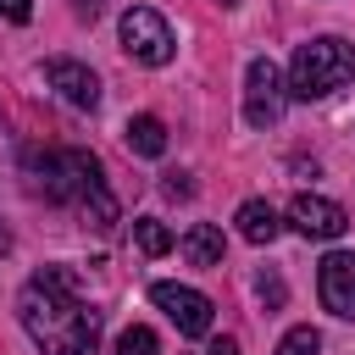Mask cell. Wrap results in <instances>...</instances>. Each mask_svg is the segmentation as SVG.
<instances>
[{
    "label": "cell",
    "mask_w": 355,
    "mask_h": 355,
    "mask_svg": "<svg viewBox=\"0 0 355 355\" xmlns=\"http://www.w3.org/2000/svg\"><path fill=\"white\" fill-rule=\"evenodd\" d=\"M133 244H139L144 255H166L178 239H172V227H166V222H155V216H139V222H133Z\"/></svg>",
    "instance_id": "13"
},
{
    "label": "cell",
    "mask_w": 355,
    "mask_h": 355,
    "mask_svg": "<svg viewBox=\"0 0 355 355\" xmlns=\"http://www.w3.org/2000/svg\"><path fill=\"white\" fill-rule=\"evenodd\" d=\"M183 261L189 266H222V255H227V244H222V227H211V222H194L189 233H183Z\"/></svg>",
    "instance_id": "10"
},
{
    "label": "cell",
    "mask_w": 355,
    "mask_h": 355,
    "mask_svg": "<svg viewBox=\"0 0 355 355\" xmlns=\"http://www.w3.org/2000/svg\"><path fill=\"white\" fill-rule=\"evenodd\" d=\"M17 316L44 355H94L100 344V311L78 300V277L67 266L33 272L17 294Z\"/></svg>",
    "instance_id": "1"
},
{
    "label": "cell",
    "mask_w": 355,
    "mask_h": 355,
    "mask_svg": "<svg viewBox=\"0 0 355 355\" xmlns=\"http://www.w3.org/2000/svg\"><path fill=\"white\" fill-rule=\"evenodd\" d=\"M205 355H239V338H211V349Z\"/></svg>",
    "instance_id": "20"
},
{
    "label": "cell",
    "mask_w": 355,
    "mask_h": 355,
    "mask_svg": "<svg viewBox=\"0 0 355 355\" xmlns=\"http://www.w3.org/2000/svg\"><path fill=\"white\" fill-rule=\"evenodd\" d=\"M122 50H128L133 61H144V67H166V61L178 55V39H172V28H166L161 11L128 6V11H122Z\"/></svg>",
    "instance_id": "4"
},
{
    "label": "cell",
    "mask_w": 355,
    "mask_h": 355,
    "mask_svg": "<svg viewBox=\"0 0 355 355\" xmlns=\"http://www.w3.org/2000/svg\"><path fill=\"white\" fill-rule=\"evenodd\" d=\"M122 139H128V150H133V155H150V161H155V155H166V122H161V116H150V111H144V116H128Z\"/></svg>",
    "instance_id": "11"
},
{
    "label": "cell",
    "mask_w": 355,
    "mask_h": 355,
    "mask_svg": "<svg viewBox=\"0 0 355 355\" xmlns=\"http://www.w3.org/2000/svg\"><path fill=\"white\" fill-rule=\"evenodd\" d=\"M233 222H239V233H244L250 244H272V239L283 233V222H277V211H272L266 200H244Z\"/></svg>",
    "instance_id": "12"
},
{
    "label": "cell",
    "mask_w": 355,
    "mask_h": 355,
    "mask_svg": "<svg viewBox=\"0 0 355 355\" xmlns=\"http://www.w3.org/2000/svg\"><path fill=\"white\" fill-rule=\"evenodd\" d=\"M6 250H11V227L0 222V255H6Z\"/></svg>",
    "instance_id": "22"
},
{
    "label": "cell",
    "mask_w": 355,
    "mask_h": 355,
    "mask_svg": "<svg viewBox=\"0 0 355 355\" xmlns=\"http://www.w3.org/2000/svg\"><path fill=\"white\" fill-rule=\"evenodd\" d=\"M83 211H89V222H94V227H111V222H116V200H111L105 189H94V194L83 200Z\"/></svg>",
    "instance_id": "16"
},
{
    "label": "cell",
    "mask_w": 355,
    "mask_h": 355,
    "mask_svg": "<svg viewBox=\"0 0 355 355\" xmlns=\"http://www.w3.org/2000/svg\"><path fill=\"white\" fill-rule=\"evenodd\" d=\"M255 288H261V300H266V305H283V277H277V272H261V283H255Z\"/></svg>",
    "instance_id": "17"
},
{
    "label": "cell",
    "mask_w": 355,
    "mask_h": 355,
    "mask_svg": "<svg viewBox=\"0 0 355 355\" xmlns=\"http://www.w3.org/2000/svg\"><path fill=\"white\" fill-rule=\"evenodd\" d=\"M28 172L39 178V189L50 194V200H89L94 189H105V178H100V161L89 155V150H33L28 155Z\"/></svg>",
    "instance_id": "3"
},
{
    "label": "cell",
    "mask_w": 355,
    "mask_h": 355,
    "mask_svg": "<svg viewBox=\"0 0 355 355\" xmlns=\"http://www.w3.org/2000/svg\"><path fill=\"white\" fill-rule=\"evenodd\" d=\"M78 17H89V22H94V17H100V0H78Z\"/></svg>",
    "instance_id": "21"
},
{
    "label": "cell",
    "mask_w": 355,
    "mask_h": 355,
    "mask_svg": "<svg viewBox=\"0 0 355 355\" xmlns=\"http://www.w3.org/2000/svg\"><path fill=\"white\" fill-rule=\"evenodd\" d=\"M283 100H288L283 72H277L266 55H255V61L244 67V122H250V128H272V122L283 116Z\"/></svg>",
    "instance_id": "5"
},
{
    "label": "cell",
    "mask_w": 355,
    "mask_h": 355,
    "mask_svg": "<svg viewBox=\"0 0 355 355\" xmlns=\"http://www.w3.org/2000/svg\"><path fill=\"white\" fill-rule=\"evenodd\" d=\"M150 300L178 322V333H189V338L211 333V300L200 288H189V283H150Z\"/></svg>",
    "instance_id": "6"
},
{
    "label": "cell",
    "mask_w": 355,
    "mask_h": 355,
    "mask_svg": "<svg viewBox=\"0 0 355 355\" xmlns=\"http://www.w3.org/2000/svg\"><path fill=\"white\" fill-rule=\"evenodd\" d=\"M316 294H322V305H327L333 316L355 322V255H349V250L322 255V266H316Z\"/></svg>",
    "instance_id": "7"
},
{
    "label": "cell",
    "mask_w": 355,
    "mask_h": 355,
    "mask_svg": "<svg viewBox=\"0 0 355 355\" xmlns=\"http://www.w3.org/2000/svg\"><path fill=\"white\" fill-rule=\"evenodd\" d=\"M222 6H239V0H222Z\"/></svg>",
    "instance_id": "23"
},
{
    "label": "cell",
    "mask_w": 355,
    "mask_h": 355,
    "mask_svg": "<svg viewBox=\"0 0 355 355\" xmlns=\"http://www.w3.org/2000/svg\"><path fill=\"white\" fill-rule=\"evenodd\" d=\"M0 17L6 22H28L33 17V0H0Z\"/></svg>",
    "instance_id": "18"
},
{
    "label": "cell",
    "mask_w": 355,
    "mask_h": 355,
    "mask_svg": "<svg viewBox=\"0 0 355 355\" xmlns=\"http://www.w3.org/2000/svg\"><path fill=\"white\" fill-rule=\"evenodd\" d=\"M116 355H155V333L139 327V322L122 327V333H116Z\"/></svg>",
    "instance_id": "14"
},
{
    "label": "cell",
    "mask_w": 355,
    "mask_h": 355,
    "mask_svg": "<svg viewBox=\"0 0 355 355\" xmlns=\"http://www.w3.org/2000/svg\"><path fill=\"white\" fill-rule=\"evenodd\" d=\"M166 194H178V200H189V194H194V183H189L183 172H166Z\"/></svg>",
    "instance_id": "19"
},
{
    "label": "cell",
    "mask_w": 355,
    "mask_h": 355,
    "mask_svg": "<svg viewBox=\"0 0 355 355\" xmlns=\"http://www.w3.org/2000/svg\"><path fill=\"white\" fill-rule=\"evenodd\" d=\"M349 78H355V50H349L344 39H333V33L305 39V44L294 50V61H288V94H294V100H327V94L344 89Z\"/></svg>",
    "instance_id": "2"
},
{
    "label": "cell",
    "mask_w": 355,
    "mask_h": 355,
    "mask_svg": "<svg viewBox=\"0 0 355 355\" xmlns=\"http://www.w3.org/2000/svg\"><path fill=\"white\" fill-rule=\"evenodd\" d=\"M44 83H50L67 105H78V111H94V105H100V78H94L83 61H72V55H50V61H44Z\"/></svg>",
    "instance_id": "9"
},
{
    "label": "cell",
    "mask_w": 355,
    "mask_h": 355,
    "mask_svg": "<svg viewBox=\"0 0 355 355\" xmlns=\"http://www.w3.org/2000/svg\"><path fill=\"white\" fill-rule=\"evenodd\" d=\"M316 349H322V333L316 327H288L283 344H277V355H316Z\"/></svg>",
    "instance_id": "15"
},
{
    "label": "cell",
    "mask_w": 355,
    "mask_h": 355,
    "mask_svg": "<svg viewBox=\"0 0 355 355\" xmlns=\"http://www.w3.org/2000/svg\"><path fill=\"white\" fill-rule=\"evenodd\" d=\"M288 222H294V233H305V239H344L349 211H344L338 200H327V194H294Z\"/></svg>",
    "instance_id": "8"
}]
</instances>
